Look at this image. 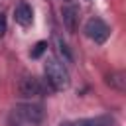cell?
I'll use <instances>...</instances> for the list:
<instances>
[{
	"label": "cell",
	"mask_w": 126,
	"mask_h": 126,
	"mask_svg": "<svg viewBox=\"0 0 126 126\" xmlns=\"http://www.w3.org/2000/svg\"><path fill=\"white\" fill-rule=\"evenodd\" d=\"M45 85L51 91H63L69 87V71L57 57H49L45 63Z\"/></svg>",
	"instance_id": "obj_1"
},
{
	"label": "cell",
	"mask_w": 126,
	"mask_h": 126,
	"mask_svg": "<svg viewBox=\"0 0 126 126\" xmlns=\"http://www.w3.org/2000/svg\"><path fill=\"white\" fill-rule=\"evenodd\" d=\"M45 49H47V43H45V41H37L35 49L32 51V57H39V55H41V53H43Z\"/></svg>",
	"instance_id": "obj_10"
},
{
	"label": "cell",
	"mask_w": 126,
	"mask_h": 126,
	"mask_svg": "<svg viewBox=\"0 0 126 126\" xmlns=\"http://www.w3.org/2000/svg\"><path fill=\"white\" fill-rule=\"evenodd\" d=\"M18 91H20L22 96L33 98V96H43V94H47L49 87H47L43 81H39L37 77H24V79L20 81V85H18Z\"/></svg>",
	"instance_id": "obj_3"
},
{
	"label": "cell",
	"mask_w": 126,
	"mask_h": 126,
	"mask_svg": "<svg viewBox=\"0 0 126 126\" xmlns=\"http://www.w3.org/2000/svg\"><path fill=\"white\" fill-rule=\"evenodd\" d=\"M14 20H16V24L28 28V26L33 22V10H32V6H30L28 2H20V4L14 8Z\"/></svg>",
	"instance_id": "obj_5"
},
{
	"label": "cell",
	"mask_w": 126,
	"mask_h": 126,
	"mask_svg": "<svg viewBox=\"0 0 126 126\" xmlns=\"http://www.w3.org/2000/svg\"><path fill=\"white\" fill-rule=\"evenodd\" d=\"M6 33V16L0 12V35H4Z\"/></svg>",
	"instance_id": "obj_11"
},
{
	"label": "cell",
	"mask_w": 126,
	"mask_h": 126,
	"mask_svg": "<svg viewBox=\"0 0 126 126\" xmlns=\"http://www.w3.org/2000/svg\"><path fill=\"white\" fill-rule=\"evenodd\" d=\"M61 14H63V24H65V28L69 30V32H75L77 30V8L75 6H65L63 10H61Z\"/></svg>",
	"instance_id": "obj_7"
},
{
	"label": "cell",
	"mask_w": 126,
	"mask_h": 126,
	"mask_svg": "<svg viewBox=\"0 0 126 126\" xmlns=\"http://www.w3.org/2000/svg\"><path fill=\"white\" fill-rule=\"evenodd\" d=\"M106 83L110 87H114L116 91H124V83H126L124 73H112V75H108L106 77Z\"/></svg>",
	"instance_id": "obj_9"
},
{
	"label": "cell",
	"mask_w": 126,
	"mask_h": 126,
	"mask_svg": "<svg viewBox=\"0 0 126 126\" xmlns=\"http://www.w3.org/2000/svg\"><path fill=\"white\" fill-rule=\"evenodd\" d=\"M53 43H55L57 59H61L63 63H71V61H73V53H71V49L67 47V43H65L61 37H55V39H53Z\"/></svg>",
	"instance_id": "obj_8"
},
{
	"label": "cell",
	"mask_w": 126,
	"mask_h": 126,
	"mask_svg": "<svg viewBox=\"0 0 126 126\" xmlns=\"http://www.w3.org/2000/svg\"><path fill=\"white\" fill-rule=\"evenodd\" d=\"M45 112H43V106L37 104V102H24V104H18L14 108V114L12 118H16L18 122L22 124H41Z\"/></svg>",
	"instance_id": "obj_2"
},
{
	"label": "cell",
	"mask_w": 126,
	"mask_h": 126,
	"mask_svg": "<svg viewBox=\"0 0 126 126\" xmlns=\"http://www.w3.org/2000/svg\"><path fill=\"white\" fill-rule=\"evenodd\" d=\"M85 33L94 41V43H104L110 35V28L100 20V18H91L85 24Z\"/></svg>",
	"instance_id": "obj_4"
},
{
	"label": "cell",
	"mask_w": 126,
	"mask_h": 126,
	"mask_svg": "<svg viewBox=\"0 0 126 126\" xmlns=\"http://www.w3.org/2000/svg\"><path fill=\"white\" fill-rule=\"evenodd\" d=\"M114 118L112 116H94V118H81L77 122H69V126H114Z\"/></svg>",
	"instance_id": "obj_6"
},
{
	"label": "cell",
	"mask_w": 126,
	"mask_h": 126,
	"mask_svg": "<svg viewBox=\"0 0 126 126\" xmlns=\"http://www.w3.org/2000/svg\"><path fill=\"white\" fill-rule=\"evenodd\" d=\"M10 126H22V122H18L16 118H12V122H10Z\"/></svg>",
	"instance_id": "obj_12"
}]
</instances>
